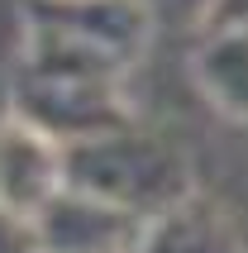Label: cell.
Masks as SVG:
<instances>
[{"instance_id": "obj_1", "label": "cell", "mask_w": 248, "mask_h": 253, "mask_svg": "<svg viewBox=\"0 0 248 253\" xmlns=\"http://www.w3.org/2000/svg\"><path fill=\"white\" fill-rule=\"evenodd\" d=\"M124 72H129V62H120L96 43L29 24L24 53L14 67V86H10V115L39 125L62 148L124 129L134 125L120 91Z\"/></svg>"}, {"instance_id": "obj_2", "label": "cell", "mask_w": 248, "mask_h": 253, "mask_svg": "<svg viewBox=\"0 0 248 253\" xmlns=\"http://www.w3.org/2000/svg\"><path fill=\"white\" fill-rule=\"evenodd\" d=\"M67 186L110 201L138 220H153L191 196V172L167 139L124 125L96 139L67 143Z\"/></svg>"}, {"instance_id": "obj_3", "label": "cell", "mask_w": 248, "mask_h": 253, "mask_svg": "<svg viewBox=\"0 0 248 253\" xmlns=\"http://www.w3.org/2000/svg\"><path fill=\"white\" fill-rule=\"evenodd\" d=\"M67 191V148L19 115L0 120V206L39 220Z\"/></svg>"}, {"instance_id": "obj_4", "label": "cell", "mask_w": 248, "mask_h": 253, "mask_svg": "<svg viewBox=\"0 0 248 253\" xmlns=\"http://www.w3.org/2000/svg\"><path fill=\"white\" fill-rule=\"evenodd\" d=\"M143 225L148 220H138L100 196H86L77 186H67L34 220L43 253H134L143 239Z\"/></svg>"}, {"instance_id": "obj_5", "label": "cell", "mask_w": 248, "mask_h": 253, "mask_svg": "<svg viewBox=\"0 0 248 253\" xmlns=\"http://www.w3.org/2000/svg\"><path fill=\"white\" fill-rule=\"evenodd\" d=\"M29 24L96 43L120 62H134L148 43V10L138 0H29Z\"/></svg>"}, {"instance_id": "obj_6", "label": "cell", "mask_w": 248, "mask_h": 253, "mask_svg": "<svg viewBox=\"0 0 248 253\" xmlns=\"http://www.w3.org/2000/svg\"><path fill=\"white\" fill-rule=\"evenodd\" d=\"M134 253H248V234H239L220 206L186 196L181 206L153 215L143 225Z\"/></svg>"}, {"instance_id": "obj_7", "label": "cell", "mask_w": 248, "mask_h": 253, "mask_svg": "<svg viewBox=\"0 0 248 253\" xmlns=\"http://www.w3.org/2000/svg\"><path fill=\"white\" fill-rule=\"evenodd\" d=\"M191 67H196V82L206 86V96L215 105L248 120V29L206 34V43L191 57Z\"/></svg>"}, {"instance_id": "obj_8", "label": "cell", "mask_w": 248, "mask_h": 253, "mask_svg": "<svg viewBox=\"0 0 248 253\" xmlns=\"http://www.w3.org/2000/svg\"><path fill=\"white\" fill-rule=\"evenodd\" d=\"M0 253H43V249H39V229H34V220L5 211V206H0Z\"/></svg>"}, {"instance_id": "obj_9", "label": "cell", "mask_w": 248, "mask_h": 253, "mask_svg": "<svg viewBox=\"0 0 248 253\" xmlns=\"http://www.w3.org/2000/svg\"><path fill=\"white\" fill-rule=\"evenodd\" d=\"M224 29H248V0H210L206 34H224Z\"/></svg>"}]
</instances>
